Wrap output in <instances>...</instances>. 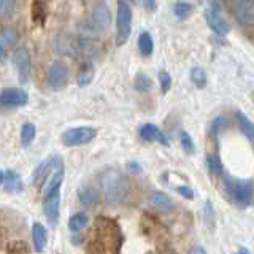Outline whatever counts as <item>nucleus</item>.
<instances>
[{
	"mask_svg": "<svg viewBox=\"0 0 254 254\" xmlns=\"http://www.w3.org/2000/svg\"><path fill=\"white\" fill-rule=\"evenodd\" d=\"M35 133H37V129H35L34 124H30V123L24 124L22 129H21V140H22L24 145H30L35 138Z\"/></svg>",
	"mask_w": 254,
	"mask_h": 254,
	"instance_id": "obj_26",
	"label": "nucleus"
},
{
	"mask_svg": "<svg viewBox=\"0 0 254 254\" xmlns=\"http://www.w3.org/2000/svg\"><path fill=\"white\" fill-rule=\"evenodd\" d=\"M95 135H97V132H95L94 127H87V126L73 127V129H68L67 132H64L62 143L67 146H81L92 141L95 138Z\"/></svg>",
	"mask_w": 254,
	"mask_h": 254,
	"instance_id": "obj_4",
	"label": "nucleus"
},
{
	"mask_svg": "<svg viewBox=\"0 0 254 254\" xmlns=\"http://www.w3.org/2000/svg\"><path fill=\"white\" fill-rule=\"evenodd\" d=\"M235 19L242 26H253L254 22V2L251 0H235L230 5Z\"/></svg>",
	"mask_w": 254,
	"mask_h": 254,
	"instance_id": "obj_7",
	"label": "nucleus"
},
{
	"mask_svg": "<svg viewBox=\"0 0 254 254\" xmlns=\"http://www.w3.org/2000/svg\"><path fill=\"white\" fill-rule=\"evenodd\" d=\"M13 6H14V3L10 2V0H0V14L6 13L8 10H11Z\"/></svg>",
	"mask_w": 254,
	"mask_h": 254,
	"instance_id": "obj_34",
	"label": "nucleus"
},
{
	"mask_svg": "<svg viewBox=\"0 0 254 254\" xmlns=\"http://www.w3.org/2000/svg\"><path fill=\"white\" fill-rule=\"evenodd\" d=\"M27 102H29V95L22 89L6 87V89L0 92V105L2 107H6V108L24 107V105H27Z\"/></svg>",
	"mask_w": 254,
	"mask_h": 254,
	"instance_id": "obj_8",
	"label": "nucleus"
},
{
	"mask_svg": "<svg viewBox=\"0 0 254 254\" xmlns=\"http://www.w3.org/2000/svg\"><path fill=\"white\" fill-rule=\"evenodd\" d=\"M159 83H161V89L164 94H167L170 91L172 87V76L170 73H167V71H159Z\"/></svg>",
	"mask_w": 254,
	"mask_h": 254,
	"instance_id": "obj_30",
	"label": "nucleus"
},
{
	"mask_svg": "<svg viewBox=\"0 0 254 254\" xmlns=\"http://www.w3.org/2000/svg\"><path fill=\"white\" fill-rule=\"evenodd\" d=\"M190 254H206V251L202 248V246H194V248L190 250Z\"/></svg>",
	"mask_w": 254,
	"mask_h": 254,
	"instance_id": "obj_35",
	"label": "nucleus"
},
{
	"mask_svg": "<svg viewBox=\"0 0 254 254\" xmlns=\"http://www.w3.org/2000/svg\"><path fill=\"white\" fill-rule=\"evenodd\" d=\"M3 183H5V189L8 190V192H21V190L24 189V185L19 178V175L13 170H8L3 175Z\"/></svg>",
	"mask_w": 254,
	"mask_h": 254,
	"instance_id": "obj_16",
	"label": "nucleus"
},
{
	"mask_svg": "<svg viewBox=\"0 0 254 254\" xmlns=\"http://www.w3.org/2000/svg\"><path fill=\"white\" fill-rule=\"evenodd\" d=\"M143 5H145L148 10H156V6H157L156 2H143Z\"/></svg>",
	"mask_w": 254,
	"mask_h": 254,
	"instance_id": "obj_36",
	"label": "nucleus"
},
{
	"mask_svg": "<svg viewBox=\"0 0 254 254\" xmlns=\"http://www.w3.org/2000/svg\"><path fill=\"white\" fill-rule=\"evenodd\" d=\"M130 24H132V10L129 3L119 0L118 13H116V45L123 46L130 35Z\"/></svg>",
	"mask_w": 254,
	"mask_h": 254,
	"instance_id": "obj_3",
	"label": "nucleus"
},
{
	"mask_svg": "<svg viewBox=\"0 0 254 254\" xmlns=\"http://www.w3.org/2000/svg\"><path fill=\"white\" fill-rule=\"evenodd\" d=\"M54 169V157H50V159H46V161H43L42 164H40L37 167V170L34 172V186L40 188L45 183L46 177L51 173V170Z\"/></svg>",
	"mask_w": 254,
	"mask_h": 254,
	"instance_id": "obj_14",
	"label": "nucleus"
},
{
	"mask_svg": "<svg viewBox=\"0 0 254 254\" xmlns=\"http://www.w3.org/2000/svg\"><path fill=\"white\" fill-rule=\"evenodd\" d=\"M92 21H94V26L95 29L99 30H107L111 24V11L107 3L99 2L95 3L92 8Z\"/></svg>",
	"mask_w": 254,
	"mask_h": 254,
	"instance_id": "obj_10",
	"label": "nucleus"
},
{
	"mask_svg": "<svg viewBox=\"0 0 254 254\" xmlns=\"http://www.w3.org/2000/svg\"><path fill=\"white\" fill-rule=\"evenodd\" d=\"M87 224H89V218H87L86 213H76L68 221V227H70V230H73V232L84 229Z\"/></svg>",
	"mask_w": 254,
	"mask_h": 254,
	"instance_id": "obj_20",
	"label": "nucleus"
},
{
	"mask_svg": "<svg viewBox=\"0 0 254 254\" xmlns=\"http://www.w3.org/2000/svg\"><path fill=\"white\" fill-rule=\"evenodd\" d=\"M18 32L14 29H3L0 32V38H2V42H5L6 45H14L18 42Z\"/></svg>",
	"mask_w": 254,
	"mask_h": 254,
	"instance_id": "obj_29",
	"label": "nucleus"
},
{
	"mask_svg": "<svg viewBox=\"0 0 254 254\" xmlns=\"http://www.w3.org/2000/svg\"><path fill=\"white\" fill-rule=\"evenodd\" d=\"M48 84L54 89H62L64 86L67 84V78H68V70L65 67V64L62 62H54L53 65L48 68Z\"/></svg>",
	"mask_w": 254,
	"mask_h": 254,
	"instance_id": "obj_9",
	"label": "nucleus"
},
{
	"mask_svg": "<svg viewBox=\"0 0 254 254\" xmlns=\"http://www.w3.org/2000/svg\"><path fill=\"white\" fill-rule=\"evenodd\" d=\"M177 190H178V192H180L183 197H185V198H188V200H192V198H194L192 189L188 188V186H178V188H177Z\"/></svg>",
	"mask_w": 254,
	"mask_h": 254,
	"instance_id": "obj_33",
	"label": "nucleus"
},
{
	"mask_svg": "<svg viewBox=\"0 0 254 254\" xmlns=\"http://www.w3.org/2000/svg\"><path fill=\"white\" fill-rule=\"evenodd\" d=\"M205 219H208V226L213 227V224H214V210H213L210 200L205 203Z\"/></svg>",
	"mask_w": 254,
	"mask_h": 254,
	"instance_id": "obj_32",
	"label": "nucleus"
},
{
	"mask_svg": "<svg viewBox=\"0 0 254 254\" xmlns=\"http://www.w3.org/2000/svg\"><path fill=\"white\" fill-rule=\"evenodd\" d=\"M137 45H138V50L143 56H151V53H153L154 43H153V38H151V35L148 34V32H141V34L138 35Z\"/></svg>",
	"mask_w": 254,
	"mask_h": 254,
	"instance_id": "obj_18",
	"label": "nucleus"
},
{
	"mask_svg": "<svg viewBox=\"0 0 254 254\" xmlns=\"http://www.w3.org/2000/svg\"><path fill=\"white\" fill-rule=\"evenodd\" d=\"M194 11V6L190 5V3H186V2H177L173 5V13L177 18L180 19H186L189 18L190 14H192Z\"/></svg>",
	"mask_w": 254,
	"mask_h": 254,
	"instance_id": "obj_22",
	"label": "nucleus"
},
{
	"mask_svg": "<svg viewBox=\"0 0 254 254\" xmlns=\"http://www.w3.org/2000/svg\"><path fill=\"white\" fill-rule=\"evenodd\" d=\"M59 203H61V190L56 189L51 192H45L43 198V211L51 226L59 224Z\"/></svg>",
	"mask_w": 254,
	"mask_h": 254,
	"instance_id": "obj_6",
	"label": "nucleus"
},
{
	"mask_svg": "<svg viewBox=\"0 0 254 254\" xmlns=\"http://www.w3.org/2000/svg\"><path fill=\"white\" fill-rule=\"evenodd\" d=\"M238 254H251V253L246 250V248H240V253H238Z\"/></svg>",
	"mask_w": 254,
	"mask_h": 254,
	"instance_id": "obj_38",
	"label": "nucleus"
},
{
	"mask_svg": "<svg viewBox=\"0 0 254 254\" xmlns=\"http://www.w3.org/2000/svg\"><path fill=\"white\" fill-rule=\"evenodd\" d=\"M224 188L229 198L238 206H250L253 203V181L251 180H237L234 177L222 178Z\"/></svg>",
	"mask_w": 254,
	"mask_h": 254,
	"instance_id": "obj_2",
	"label": "nucleus"
},
{
	"mask_svg": "<svg viewBox=\"0 0 254 254\" xmlns=\"http://www.w3.org/2000/svg\"><path fill=\"white\" fill-rule=\"evenodd\" d=\"M3 175H5V173H3L2 170H0V185H2V183H3Z\"/></svg>",
	"mask_w": 254,
	"mask_h": 254,
	"instance_id": "obj_39",
	"label": "nucleus"
},
{
	"mask_svg": "<svg viewBox=\"0 0 254 254\" xmlns=\"http://www.w3.org/2000/svg\"><path fill=\"white\" fill-rule=\"evenodd\" d=\"M206 165L213 175H216V177L222 175V162L218 154H206Z\"/></svg>",
	"mask_w": 254,
	"mask_h": 254,
	"instance_id": "obj_23",
	"label": "nucleus"
},
{
	"mask_svg": "<svg viewBox=\"0 0 254 254\" xmlns=\"http://www.w3.org/2000/svg\"><path fill=\"white\" fill-rule=\"evenodd\" d=\"M138 133H140V137L145 138L146 141H157V143H161V145H164V146H169V140H167L165 133L154 124L140 126Z\"/></svg>",
	"mask_w": 254,
	"mask_h": 254,
	"instance_id": "obj_12",
	"label": "nucleus"
},
{
	"mask_svg": "<svg viewBox=\"0 0 254 254\" xmlns=\"http://www.w3.org/2000/svg\"><path fill=\"white\" fill-rule=\"evenodd\" d=\"M235 121H237V126L240 127V130L243 132L245 137L253 143V140H254V127H253V123L243 113H240V111H237V113H235Z\"/></svg>",
	"mask_w": 254,
	"mask_h": 254,
	"instance_id": "obj_17",
	"label": "nucleus"
},
{
	"mask_svg": "<svg viewBox=\"0 0 254 254\" xmlns=\"http://www.w3.org/2000/svg\"><path fill=\"white\" fill-rule=\"evenodd\" d=\"M102 188H103V197H105V200L108 203L124 202L130 192L129 180H127L126 175L115 169H110L103 173Z\"/></svg>",
	"mask_w": 254,
	"mask_h": 254,
	"instance_id": "obj_1",
	"label": "nucleus"
},
{
	"mask_svg": "<svg viewBox=\"0 0 254 254\" xmlns=\"http://www.w3.org/2000/svg\"><path fill=\"white\" fill-rule=\"evenodd\" d=\"M32 13H34V21L37 24H42L43 19H45V8H43V3L40 2H35L32 5Z\"/></svg>",
	"mask_w": 254,
	"mask_h": 254,
	"instance_id": "obj_31",
	"label": "nucleus"
},
{
	"mask_svg": "<svg viewBox=\"0 0 254 254\" xmlns=\"http://www.w3.org/2000/svg\"><path fill=\"white\" fill-rule=\"evenodd\" d=\"M151 86H153V81H151V78H148L146 75H138L135 78L133 81V87L137 89L138 92H148L151 89Z\"/></svg>",
	"mask_w": 254,
	"mask_h": 254,
	"instance_id": "obj_27",
	"label": "nucleus"
},
{
	"mask_svg": "<svg viewBox=\"0 0 254 254\" xmlns=\"http://www.w3.org/2000/svg\"><path fill=\"white\" fill-rule=\"evenodd\" d=\"M2 56H3V46L0 45V58H2Z\"/></svg>",
	"mask_w": 254,
	"mask_h": 254,
	"instance_id": "obj_40",
	"label": "nucleus"
},
{
	"mask_svg": "<svg viewBox=\"0 0 254 254\" xmlns=\"http://www.w3.org/2000/svg\"><path fill=\"white\" fill-rule=\"evenodd\" d=\"M227 126H229V123H227V119L224 116L214 118L211 121V124H210V135H211V137H218L222 130H226Z\"/></svg>",
	"mask_w": 254,
	"mask_h": 254,
	"instance_id": "obj_24",
	"label": "nucleus"
},
{
	"mask_svg": "<svg viewBox=\"0 0 254 254\" xmlns=\"http://www.w3.org/2000/svg\"><path fill=\"white\" fill-rule=\"evenodd\" d=\"M79 200L83 203H95L100 200V195H99V190H95L94 188H83L79 189L78 192Z\"/></svg>",
	"mask_w": 254,
	"mask_h": 254,
	"instance_id": "obj_21",
	"label": "nucleus"
},
{
	"mask_svg": "<svg viewBox=\"0 0 254 254\" xmlns=\"http://www.w3.org/2000/svg\"><path fill=\"white\" fill-rule=\"evenodd\" d=\"M32 240H34V248L37 253H43L46 248V243H48V232L45 226L42 224H34L32 227Z\"/></svg>",
	"mask_w": 254,
	"mask_h": 254,
	"instance_id": "obj_15",
	"label": "nucleus"
},
{
	"mask_svg": "<svg viewBox=\"0 0 254 254\" xmlns=\"http://www.w3.org/2000/svg\"><path fill=\"white\" fill-rule=\"evenodd\" d=\"M190 79H192V83L198 87V89H203L206 86V73L205 70L200 68V67H194L190 70Z\"/></svg>",
	"mask_w": 254,
	"mask_h": 254,
	"instance_id": "obj_25",
	"label": "nucleus"
},
{
	"mask_svg": "<svg viewBox=\"0 0 254 254\" xmlns=\"http://www.w3.org/2000/svg\"><path fill=\"white\" fill-rule=\"evenodd\" d=\"M148 202L153 205L154 208L162 210V211H172L175 208L173 200L165 192H162V190H151L148 195Z\"/></svg>",
	"mask_w": 254,
	"mask_h": 254,
	"instance_id": "obj_13",
	"label": "nucleus"
},
{
	"mask_svg": "<svg viewBox=\"0 0 254 254\" xmlns=\"http://www.w3.org/2000/svg\"><path fill=\"white\" fill-rule=\"evenodd\" d=\"M180 141H181V145H183V149L186 151V153H194L195 151V145H194V141H192V137L186 132V130H181L180 132Z\"/></svg>",
	"mask_w": 254,
	"mask_h": 254,
	"instance_id": "obj_28",
	"label": "nucleus"
},
{
	"mask_svg": "<svg viewBox=\"0 0 254 254\" xmlns=\"http://www.w3.org/2000/svg\"><path fill=\"white\" fill-rule=\"evenodd\" d=\"M13 64L19 71L21 83H26L27 78H29V73H30V56H29V51L22 50V48H21V50H16L14 54H13Z\"/></svg>",
	"mask_w": 254,
	"mask_h": 254,
	"instance_id": "obj_11",
	"label": "nucleus"
},
{
	"mask_svg": "<svg viewBox=\"0 0 254 254\" xmlns=\"http://www.w3.org/2000/svg\"><path fill=\"white\" fill-rule=\"evenodd\" d=\"M129 165H130V169H132L133 172H138V170H140V167H138V164H137V162H130Z\"/></svg>",
	"mask_w": 254,
	"mask_h": 254,
	"instance_id": "obj_37",
	"label": "nucleus"
},
{
	"mask_svg": "<svg viewBox=\"0 0 254 254\" xmlns=\"http://www.w3.org/2000/svg\"><path fill=\"white\" fill-rule=\"evenodd\" d=\"M92 79H94V67L91 64H84L81 70L78 71V84L84 87L87 84H91Z\"/></svg>",
	"mask_w": 254,
	"mask_h": 254,
	"instance_id": "obj_19",
	"label": "nucleus"
},
{
	"mask_svg": "<svg viewBox=\"0 0 254 254\" xmlns=\"http://www.w3.org/2000/svg\"><path fill=\"white\" fill-rule=\"evenodd\" d=\"M205 16H206V22H208L210 29L216 32L218 35H226L230 32L229 22L222 18V14H221V3L211 2Z\"/></svg>",
	"mask_w": 254,
	"mask_h": 254,
	"instance_id": "obj_5",
	"label": "nucleus"
}]
</instances>
